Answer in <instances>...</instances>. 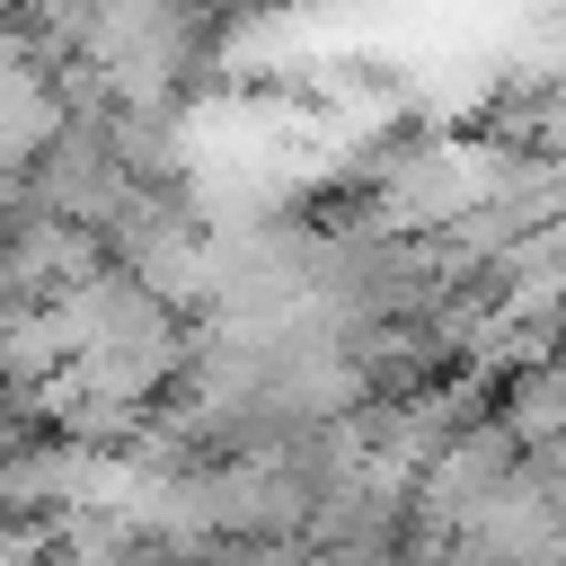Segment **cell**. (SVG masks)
I'll return each instance as SVG.
<instances>
[{"instance_id": "6da1fadb", "label": "cell", "mask_w": 566, "mask_h": 566, "mask_svg": "<svg viewBox=\"0 0 566 566\" xmlns=\"http://www.w3.org/2000/svg\"><path fill=\"white\" fill-rule=\"evenodd\" d=\"M124 195H133V177H124L106 124H62L35 150V168H27V203L53 212V221H71V230H106Z\"/></svg>"}, {"instance_id": "7a4b0ae2", "label": "cell", "mask_w": 566, "mask_h": 566, "mask_svg": "<svg viewBox=\"0 0 566 566\" xmlns=\"http://www.w3.org/2000/svg\"><path fill=\"white\" fill-rule=\"evenodd\" d=\"M18 203H27V177H9V168H0V221H9Z\"/></svg>"}]
</instances>
